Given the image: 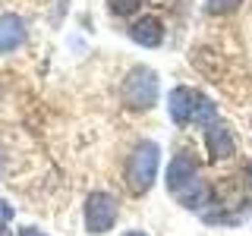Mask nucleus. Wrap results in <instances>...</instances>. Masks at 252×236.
Listing matches in <instances>:
<instances>
[{"mask_svg": "<svg viewBox=\"0 0 252 236\" xmlns=\"http://www.w3.org/2000/svg\"><path fill=\"white\" fill-rule=\"evenodd\" d=\"M158 167H161V145L155 139H139L126 161V189L132 195H145L158 179Z\"/></svg>", "mask_w": 252, "mask_h": 236, "instance_id": "f257e3e1", "label": "nucleus"}, {"mask_svg": "<svg viewBox=\"0 0 252 236\" xmlns=\"http://www.w3.org/2000/svg\"><path fill=\"white\" fill-rule=\"evenodd\" d=\"M167 110H170V120L177 126H189V123H202V126H211L218 120V110L205 98L202 91L189 88V85H177L167 98Z\"/></svg>", "mask_w": 252, "mask_h": 236, "instance_id": "f03ea898", "label": "nucleus"}, {"mask_svg": "<svg viewBox=\"0 0 252 236\" xmlns=\"http://www.w3.org/2000/svg\"><path fill=\"white\" fill-rule=\"evenodd\" d=\"M158 91H161V76H158V69L145 66V63H136V66L126 73L123 85H120V98L123 104L129 110H152L158 104Z\"/></svg>", "mask_w": 252, "mask_h": 236, "instance_id": "7ed1b4c3", "label": "nucleus"}, {"mask_svg": "<svg viewBox=\"0 0 252 236\" xmlns=\"http://www.w3.org/2000/svg\"><path fill=\"white\" fill-rule=\"evenodd\" d=\"M117 217H120V205L110 192L104 189H94V192L85 195V205H82V220H85V230L92 236H101L107 233L110 227L117 224Z\"/></svg>", "mask_w": 252, "mask_h": 236, "instance_id": "20e7f679", "label": "nucleus"}, {"mask_svg": "<svg viewBox=\"0 0 252 236\" xmlns=\"http://www.w3.org/2000/svg\"><path fill=\"white\" fill-rule=\"evenodd\" d=\"M205 151H208L211 161H227L236 151V136L227 123L215 120L211 126H205Z\"/></svg>", "mask_w": 252, "mask_h": 236, "instance_id": "39448f33", "label": "nucleus"}, {"mask_svg": "<svg viewBox=\"0 0 252 236\" xmlns=\"http://www.w3.org/2000/svg\"><path fill=\"white\" fill-rule=\"evenodd\" d=\"M199 157H195L192 151H177V157L170 161L167 167V189L170 195H177L180 189H186L192 179H199Z\"/></svg>", "mask_w": 252, "mask_h": 236, "instance_id": "423d86ee", "label": "nucleus"}, {"mask_svg": "<svg viewBox=\"0 0 252 236\" xmlns=\"http://www.w3.org/2000/svg\"><path fill=\"white\" fill-rule=\"evenodd\" d=\"M29 38L26 19L16 13H3L0 16V54H13L16 47H22Z\"/></svg>", "mask_w": 252, "mask_h": 236, "instance_id": "0eeeda50", "label": "nucleus"}, {"mask_svg": "<svg viewBox=\"0 0 252 236\" xmlns=\"http://www.w3.org/2000/svg\"><path fill=\"white\" fill-rule=\"evenodd\" d=\"M126 35L142 47H158L164 41V22L158 19V16H139V19L126 29Z\"/></svg>", "mask_w": 252, "mask_h": 236, "instance_id": "6e6552de", "label": "nucleus"}, {"mask_svg": "<svg viewBox=\"0 0 252 236\" xmlns=\"http://www.w3.org/2000/svg\"><path fill=\"white\" fill-rule=\"evenodd\" d=\"M243 0H205V13L208 16H230L240 10Z\"/></svg>", "mask_w": 252, "mask_h": 236, "instance_id": "1a4fd4ad", "label": "nucleus"}, {"mask_svg": "<svg viewBox=\"0 0 252 236\" xmlns=\"http://www.w3.org/2000/svg\"><path fill=\"white\" fill-rule=\"evenodd\" d=\"M145 6V0H107V10L114 16H132Z\"/></svg>", "mask_w": 252, "mask_h": 236, "instance_id": "9d476101", "label": "nucleus"}, {"mask_svg": "<svg viewBox=\"0 0 252 236\" xmlns=\"http://www.w3.org/2000/svg\"><path fill=\"white\" fill-rule=\"evenodd\" d=\"M10 217H13V208H10L6 202H0V224H6Z\"/></svg>", "mask_w": 252, "mask_h": 236, "instance_id": "9b49d317", "label": "nucleus"}, {"mask_svg": "<svg viewBox=\"0 0 252 236\" xmlns=\"http://www.w3.org/2000/svg\"><path fill=\"white\" fill-rule=\"evenodd\" d=\"M19 236H47V233H44V230H38V227H22Z\"/></svg>", "mask_w": 252, "mask_h": 236, "instance_id": "f8f14e48", "label": "nucleus"}, {"mask_svg": "<svg viewBox=\"0 0 252 236\" xmlns=\"http://www.w3.org/2000/svg\"><path fill=\"white\" fill-rule=\"evenodd\" d=\"M123 236H148V233H142V230H129V233H123Z\"/></svg>", "mask_w": 252, "mask_h": 236, "instance_id": "ddd939ff", "label": "nucleus"}, {"mask_svg": "<svg viewBox=\"0 0 252 236\" xmlns=\"http://www.w3.org/2000/svg\"><path fill=\"white\" fill-rule=\"evenodd\" d=\"M246 177H249V183H252V161H249V167H246Z\"/></svg>", "mask_w": 252, "mask_h": 236, "instance_id": "4468645a", "label": "nucleus"}, {"mask_svg": "<svg viewBox=\"0 0 252 236\" xmlns=\"http://www.w3.org/2000/svg\"><path fill=\"white\" fill-rule=\"evenodd\" d=\"M0 236H13V233H10V230H3V227H0Z\"/></svg>", "mask_w": 252, "mask_h": 236, "instance_id": "2eb2a0df", "label": "nucleus"}]
</instances>
